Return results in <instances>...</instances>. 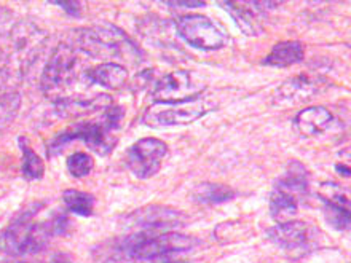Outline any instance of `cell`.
<instances>
[{"mask_svg":"<svg viewBox=\"0 0 351 263\" xmlns=\"http://www.w3.org/2000/svg\"><path fill=\"white\" fill-rule=\"evenodd\" d=\"M214 107H216V102L206 95H198L182 102H154L145 110L143 121L152 128L189 125L202 118Z\"/></svg>","mask_w":351,"mask_h":263,"instance_id":"obj_6","label":"cell"},{"mask_svg":"<svg viewBox=\"0 0 351 263\" xmlns=\"http://www.w3.org/2000/svg\"><path fill=\"white\" fill-rule=\"evenodd\" d=\"M62 199H64L67 209L77 214V216L90 217L93 209H95V198H93V195L80 192V190H66L64 195H62Z\"/></svg>","mask_w":351,"mask_h":263,"instance_id":"obj_21","label":"cell"},{"mask_svg":"<svg viewBox=\"0 0 351 263\" xmlns=\"http://www.w3.org/2000/svg\"><path fill=\"white\" fill-rule=\"evenodd\" d=\"M257 5L259 3H222V7L228 10L232 14V18L235 19L238 27L241 29L243 32L247 34V36H257L261 29V13L256 12Z\"/></svg>","mask_w":351,"mask_h":263,"instance_id":"obj_17","label":"cell"},{"mask_svg":"<svg viewBox=\"0 0 351 263\" xmlns=\"http://www.w3.org/2000/svg\"><path fill=\"white\" fill-rule=\"evenodd\" d=\"M23 263H29V262H23Z\"/></svg>","mask_w":351,"mask_h":263,"instance_id":"obj_27","label":"cell"},{"mask_svg":"<svg viewBox=\"0 0 351 263\" xmlns=\"http://www.w3.org/2000/svg\"><path fill=\"white\" fill-rule=\"evenodd\" d=\"M123 116L121 107L110 105L109 109L102 112L101 120L97 121H85L71 126L55 136L47 145V150L50 155H56L66 147L67 144L82 140L88 147L101 155H107L117 144V131L120 129V121Z\"/></svg>","mask_w":351,"mask_h":263,"instance_id":"obj_2","label":"cell"},{"mask_svg":"<svg viewBox=\"0 0 351 263\" xmlns=\"http://www.w3.org/2000/svg\"><path fill=\"white\" fill-rule=\"evenodd\" d=\"M187 223V217L173 208L152 206L141 208L126 217V227L144 233H168V230L180 228Z\"/></svg>","mask_w":351,"mask_h":263,"instance_id":"obj_9","label":"cell"},{"mask_svg":"<svg viewBox=\"0 0 351 263\" xmlns=\"http://www.w3.org/2000/svg\"><path fill=\"white\" fill-rule=\"evenodd\" d=\"M40 208L42 204H36L24 209L19 216L13 218L2 238L7 254L13 257L37 254L47 246V241L53 236L48 221L34 222V217Z\"/></svg>","mask_w":351,"mask_h":263,"instance_id":"obj_4","label":"cell"},{"mask_svg":"<svg viewBox=\"0 0 351 263\" xmlns=\"http://www.w3.org/2000/svg\"><path fill=\"white\" fill-rule=\"evenodd\" d=\"M179 36L198 50H219L226 47L228 34L214 19L204 14H185L176 23Z\"/></svg>","mask_w":351,"mask_h":263,"instance_id":"obj_7","label":"cell"},{"mask_svg":"<svg viewBox=\"0 0 351 263\" xmlns=\"http://www.w3.org/2000/svg\"><path fill=\"white\" fill-rule=\"evenodd\" d=\"M167 153V144L158 139L145 138L131 145L126 155V164L138 179H149L160 171Z\"/></svg>","mask_w":351,"mask_h":263,"instance_id":"obj_10","label":"cell"},{"mask_svg":"<svg viewBox=\"0 0 351 263\" xmlns=\"http://www.w3.org/2000/svg\"><path fill=\"white\" fill-rule=\"evenodd\" d=\"M88 79L93 84L109 88V90H120L128 80V71L123 66L117 64V62H104V64L93 67L88 72Z\"/></svg>","mask_w":351,"mask_h":263,"instance_id":"obj_16","label":"cell"},{"mask_svg":"<svg viewBox=\"0 0 351 263\" xmlns=\"http://www.w3.org/2000/svg\"><path fill=\"white\" fill-rule=\"evenodd\" d=\"M60 7L61 8H64V10H67V13L69 14H77V10H79V3H60Z\"/></svg>","mask_w":351,"mask_h":263,"instance_id":"obj_26","label":"cell"},{"mask_svg":"<svg viewBox=\"0 0 351 263\" xmlns=\"http://www.w3.org/2000/svg\"><path fill=\"white\" fill-rule=\"evenodd\" d=\"M50 263H72V257L66 252H56L50 259Z\"/></svg>","mask_w":351,"mask_h":263,"instance_id":"obj_25","label":"cell"},{"mask_svg":"<svg viewBox=\"0 0 351 263\" xmlns=\"http://www.w3.org/2000/svg\"><path fill=\"white\" fill-rule=\"evenodd\" d=\"M304 60V45L300 42H280L265 58V66L289 67Z\"/></svg>","mask_w":351,"mask_h":263,"instance_id":"obj_19","label":"cell"},{"mask_svg":"<svg viewBox=\"0 0 351 263\" xmlns=\"http://www.w3.org/2000/svg\"><path fill=\"white\" fill-rule=\"evenodd\" d=\"M79 56L69 45H60L53 53L42 75V90L48 96L61 95L74 85L77 79Z\"/></svg>","mask_w":351,"mask_h":263,"instance_id":"obj_8","label":"cell"},{"mask_svg":"<svg viewBox=\"0 0 351 263\" xmlns=\"http://www.w3.org/2000/svg\"><path fill=\"white\" fill-rule=\"evenodd\" d=\"M319 197L324 203V216L335 230H345L351 225V197L337 184L326 182L319 187Z\"/></svg>","mask_w":351,"mask_h":263,"instance_id":"obj_12","label":"cell"},{"mask_svg":"<svg viewBox=\"0 0 351 263\" xmlns=\"http://www.w3.org/2000/svg\"><path fill=\"white\" fill-rule=\"evenodd\" d=\"M19 147L23 152V174L24 177L29 180H38L42 179L45 166H43L42 158L34 152L31 145L27 144L26 138H19Z\"/></svg>","mask_w":351,"mask_h":263,"instance_id":"obj_22","label":"cell"},{"mask_svg":"<svg viewBox=\"0 0 351 263\" xmlns=\"http://www.w3.org/2000/svg\"><path fill=\"white\" fill-rule=\"evenodd\" d=\"M80 48L93 58H117L130 64L141 61L134 42L115 26H93L80 32Z\"/></svg>","mask_w":351,"mask_h":263,"instance_id":"obj_5","label":"cell"},{"mask_svg":"<svg viewBox=\"0 0 351 263\" xmlns=\"http://www.w3.org/2000/svg\"><path fill=\"white\" fill-rule=\"evenodd\" d=\"M330 121H332V114L326 107L316 105L302 110L295 116L294 126L304 138H315L329 128Z\"/></svg>","mask_w":351,"mask_h":263,"instance_id":"obj_14","label":"cell"},{"mask_svg":"<svg viewBox=\"0 0 351 263\" xmlns=\"http://www.w3.org/2000/svg\"><path fill=\"white\" fill-rule=\"evenodd\" d=\"M93 166H95V162H93L91 155L84 152H77L67 158V169H69L71 175H74L77 179L90 174Z\"/></svg>","mask_w":351,"mask_h":263,"instance_id":"obj_24","label":"cell"},{"mask_svg":"<svg viewBox=\"0 0 351 263\" xmlns=\"http://www.w3.org/2000/svg\"><path fill=\"white\" fill-rule=\"evenodd\" d=\"M199 246V240L182 233H134L121 245V252L134 263L174 254H189Z\"/></svg>","mask_w":351,"mask_h":263,"instance_id":"obj_3","label":"cell"},{"mask_svg":"<svg viewBox=\"0 0 351 263\" xmlns=\"http://www.w3.org/2000/svg\"><path fill=\"white\" fill-rule=\"evenodd\" d=\"M48 34L32 21H21L10 32L0 51V84L16 85L26 77L34 61H37Z\"/></svg>","mask_w":351,"mask_h":263,"instance_id":"obj_1","label":"cell"},{"mask_svg":"<svg viewBox=\"0 0 351 263\" xmlns=\"http://www.w3.org/2000/svg\"><path fill=\"white\" fill-rule=\"evenodd\" d=\"M112 97L107 95H101L93 97V99H62L58 101V112L62 116H84L91 115L95 112H104L109 109L112 104Z\"/></svg>","mask_w":351,"mask_h":263,"instance_id":"obj_15","label":"cell"},{"mask_svg":"<svg viewBox=\"0 0 351 263\" xmlns=\"http://www.w3.org/2000/svg\"><path fill=\"white\" fill-rule=\"evenodd\" d=\"M232 198H235V192L230 188L223 187V185H217V184H203L197 192L198 201H203L208 204L226 203Z\"/></svg>","mask_w":351,"mask_h":263,"instance_id":"obj_23","label":"cell"},{"mask_svg":"<svg viewBox=\"0 0 351 263\" xmlns=\"http://www.w3.org/2000/svg\"><path fill=\"white\" fill-rule=\"evenodd\" d=\"M297 209H299V198L276 185L270 197V212L273 218L280 223L289 222L291 217L297 214Z\"/></svg>","mask_w":351,"mask_h":263,"instance_id":"obj_18","label":"cell"},{"mask_svg":"<svg viewBox=\"0 0 351 263\" xmlns=\"http://www.w3.org/2000/svg\"><path fill=\"white\" fill-rule=\"evenodd\" d=\"M316 92V85L310 79H306L304 75H299L297 79L287 82V84L280 88V99H287V101H300L305 99Z\"/></svg>","mask_w":351,"mask_h":263,"instance_id":"obj_20","label":"cell"},{"mask_svg":"<svg viewBox=\"0 0 351 263\" xmlns=\"http://www.w3.org/2000/svg\"><path fill=\"white\" fill-rule=\"evenodd\" d=\"M268 238L287 252H308L318 242V228L302 221L278 223L268 230Z\"/></svg>","mask_w":351,"mask_h":263,"instance_id":"obj_11","label":"cell"},{"mask_svg":"<svg viewBox=\"0 0 351 263\" xmlns=\"http://www.w3.org/2000/svg\"><path fill=\"white\" fill-rule=\"evenodd\" d=\"M202 95V91L193 90L192 77L187 71H176L165 75L154 88L155 102H182Z\"/></svg>","mask_w":351,"mask_h":263,"instance_id":"obj_13","label":"cell"}]
</instances>
